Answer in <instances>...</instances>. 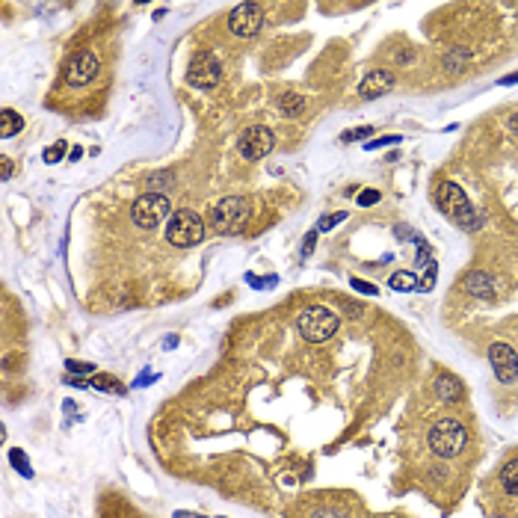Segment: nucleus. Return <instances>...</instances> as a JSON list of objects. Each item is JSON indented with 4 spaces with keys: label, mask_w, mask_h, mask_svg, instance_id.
<instances>
[{
    "label": "nucleus",
    "mask_w": 518,
    "mask_h": 518,
    "mask_svg": "<svg viewBox=\"0 0 518 518\" xmlns=\"http://www.w3.org/2000/svg\"><path fill=\"white\" fill-rule=\"evenodd\" d=\"M229 30L240 39H252L264 30V9L258 3H240L229 15Z\"/></svg>",
    "instance_id": "1a4fd4ad"
},
{
    "label": "nucleus",
    "mask_w": 518,
    "mask_h": 518,
    "mask_svg": "<svg viewBox=\"0 0 518 518\" xmlns=\"http://www.w3.org/2000/svg\"><path fill=\"white\" fill-rule=\"evenodd\" d=\"M222 78V66L220 59L210 54V50H199V54L189 59L187 66V83L196 86V89H213Z\"/></svg>",
    "instance_id": "0eeeda50"
},
{
    "label": "nucleus",
    "mask_w": 518,
    "mask_h": 518,
    "mask_svg": "<svg viewBox=\"0 0 518 518\" xmlns=\"http://www.w3.org/2000/svg\"><path fill=\"white\" fill-rule=\"evenodd\" d=\"M66 370H69V373H95V364H89V361H74V359H66Z\"/></svg>",
    "instance_id": "393cba45"
},
{
    "label": "nucleus",
    "mask_w": 518,
    "mask_h": 518,
    "mask_svg": "<svg viewBox=\"0 0 518 518\" xmlns=\"http://www.w3.org/2000/svg\"><path fill=\"white\" fill-rule=\"evenodd\" d=\"M489 361H491V368H495L498 382H503V385L518 382V352L510 344H503V340L491 344L489 347Z\"/></svg>",
    "instance_id": "9d476101"
},
{
    "label": "nucleus",
    "mask_w": 518,
    "mask_h": 518,
    "mask_svg": "<svg viewBox=\"0 0 518 518\" xmlns=\"http://www.w3.org/2000/svg\"><path fill=\"white\" fill-rule=\"evenodd\" d=\"M510 131L518 134V113H515V116H510Z\"/></svg>",
    "instance_id": "2f4dec72"
},
{
    "label": "nucleus",
    "mask_w": 518,
    "mask_h": 518,
    "mask_svg": "<svg viewBox=\"0 0 518 518\" xmlns=\"http://www.w3.org/2000/svg\"><path fill=\"white\" fill-rule=\"evenodd\" d=\"M350 285H352V290H359V294H364V296H379V287L376 285H368L364 279H352Z\"/></svg>",
    "instance_id": "bb28decb"
},
{
    "label": "nucleus",
    "mask_w": 518,
    "mask_h": 518,
    "mask_svg": "<svg viewBox=\"0 0 518 518\" xmlns=\"http://www.w3.org/2000/svg\"><path fill=\"white\" fill-rule=\"evenodd\" d=\"M436 201H438V208H441V213L450 220V222H456L459 229H465V231H477L480 229V220L477 217V210L471 208V201H468V196L462 193V187L459 184H453V181H445V184H438V189H436Z\"/></svg>",
    "instance_id": "f257e3e1"
},
{
    "label": "nucleus",
    "mask_w": 518,
    "mask_h": 518,
    "mask_svg": "<svg viewBox=\"0 0 518 518\" xmlns=\"http://www.w3.org/2000/svg\"><path fill=\"white\" fill-rule=\"evenodd\" d=\"M279 113L282 116H287V119H294V116H299L302 110H305V98H302L299 92H285L282 98H279Z\"/></svg>",
    "instance_id": "2eb2a0df"
},
{
    "label": "nucleus",
    "mask_w": 518,
    "mask_h": 518,
    "mask_svg": "<svg viewBox=\"0 0 518 518\" xmlns=\"http://www.w3.org/2000/svg\"><path fill=\"white\" fill-rule=\"evenodd\" d=\"M237 148L246 160H261L275 148V134L270 128H264V124H252V128H246L243 134H240Z\"/></svg>",
    "instance_id": "6e6552de"
},
{
    "label": "nucleus",
    "mask_w": 518,
    "mask_h": 518,
    "mask_svg": "<svg viewBox=\"0 0 518 518\" xmlns=\"http://www.w3.org/2000/svg\"><path fill=\"white\" fill-rule=\"evenodd\" d=\"M379 199H382L379 189H361V193L356 196V205L359 208H373V205H379Z\"/></svg>",
    "instance_id": "412c9836"
},
{
    "label": "nucleus",
    "mask_w": 518,
    "mask_h": 518,
    "mask_svg": "<svg viewBox=\"0 0 518 518\" xmlns=\"http://www.w3.org/2000/svg\"><path fill=\"white\" fill-rule=\"evenodd\" d=\"M465 445H468V429H465V424L459 418H441L429 429V450L441 459L459 456Z\"/></svg>",
    "instance_id": "f03ea898"
},
{
    "label": "nucleus",
    "mask_w": 518,
    "mask_h": 518,
    "mask_svg": "<svg viewBox=\"0 0 518 518\" xmlns=\"http://www.w3.org/2000/svg\"><path fill=\"white\" fill-rule=\"evenodd\" d=\"M400 143H403V136H400V134H388V136H382V140L364 143V148H368V151H376V148H385V145H400Z\"/></svg>",
    "instance_id": "5701e85b"
},
{
    "label": "nucleus",
    "mask_w": 518,
    "mask_h": 518,
    "mask_svg": "<svg viewBox=\"0 0 518 518\" xmlns=\"http://www.w3.org/2000/svg\"><path fill=\"white\" fill-rule=\"evenodd\" d=\"M436 273H438V267H436V261H429L426 264V275L421 279V285H418V290H424V294H429V290L436 287Z\"/></svg>",
    "instance_id": "4be33fe9"
},
{
    "label": "nucleus",
    "mask_w": 518,
    "mask_h": 518,
    "mask_svg": "<svg viewBox=\"0 0 518 518\" xmlns=\"http://www.w3.org/2000/svg\"><path fill=\"white\" fill-rule=\"evenodd\" d=\"M252 220V201L243 196L222 199L210 213V229L217 234H240Z\"/></svg>",
    "instance_id": "7ed1b4c3"
},
{
    "label": "nucleus",
    "mask_w": 518,
    "mask_h": 518,
    "mask_svg": "<svg viewBox=\"0 0 518 518\" xmlns=\"http://www.w3.org/2000/svg\"><path fill=\"white\" fill-rule=\"evenodd\" d=\"M175 184V175L172 172H154L145 178V187H151V193H160V189H169Z\"/></svg>",
    "instance_id": "6ab92c4d"
},
{
    "label": "nucleus",
    "mask_w": 518,
    "mask_h": 518,
    "mask_svg": "<svg viewBox=\"0 0 518 518\" xmlns=\"http://www.w3.org/2000/svg\"><path fill=\"white\" fill-rule=\"evenodd\" d=\"M175 518H199V515H193V512H175Z\"/></svg>",
    "instance_id": "473e14b6"
},
{
    "label": "nucleus",
    "mask_w": 518,
    "mask_h": 518,
    "mask_svg": "<svg viewBox=\"0 0 518 518\" xmlns=\"http://www.w3.org/2000/svg\"><path fill=\"white\" fill-rule=\"evenodd\" d=\"M394 71H388V69H376V71H370L368 78L361 80V86H359V95L364 98V101H373V98H382V95H388L391 89H394Z\"/></svg>",
    "instance_id": "f8f14e48"
},
{
    "label": "nucleus",
    "mask_w": 518,
    "mask_h": 518,
    "mask_svg": "<svg viewBox=\"0 0 518 518\" xmlns=\"http://www.w3.org/2000/svg\"><path fill=\"white\" fill-rule=\"evenodd\" d=\"M347 220V210H338V213H332V217H323L320 220V225H317V231H332L338 222H344Z\"/></svg>",
    "instance_id": "b1692460"
},
{
    "label": "nucleus",
    "mask_w": 518,
    "mask_h": 518,
    "mask_svg": "<svg viewBox=\"0 0 518 518\" xmlns=\"http://www.w3.org/2000/svg\"><path fill=\"white\" fill-rule=\"evenodd\" d=\"M62 154H66V143H54L50 148H45V163H59Z\"/></svg>",
    "instance_id": "a878e982"
},
{
    "label": "nucleus",
    "mask_w": 518,
    "mask_h": 518,
    "mask_svg": "<svg viewBox=\"0 0 518 518\" xmlns=\"http://www.w3.org/2000/svg\"><path fill=\"white\" fill-rule=\"evenodd\" d=\"M21 128H24L21 113H15V110H3V113H0V136H3V140L21 134Z\"/></svg>",
    "instance_id": "dca6fc26"
},
{
    "label": "nucleus",
    "mask_w": 518,
    "mask_h": 518,
    "mask_svg": "<svg viewBox=\"0 0 518 518\" xmlns=\"http://www.w3.org/2000/svg\"><path fill=\"white\" fill-rule=\"evenodd\" d=\"M0 163H3V181H9V175H12V160H9V157H3Z\"/></svg>",
    "instance_id": "7c9ffc66"
},
{
    "label": "nucleus",
    "mask_w": 518,
    "mask_h": 518,
    "mask_svg": "<svg viewBox=\"0 0 518 518\" xmlns=\"http://www.w3.org/2000/svg\"><path fill=\"white\" fill-rule=\"evenodd\" d=\"M314 518H338V515H329V512H317Z\"/></svg>",
    "instance_id": "72a5a7b5"
},
{
    "label": "nucleus",
    "mask_w": 518,
    "mask_h": 518,
    "mask_svg": "<svg viewBox=\"0 0 518 518\" xmlns=\"http://www.w3.org/2000/svg\"><path fill=\"white\" fill-rule=\"evenodd\" d=\"M98 74V57L92 50H78L69 62H66V83L71 86H86Z\"/></svg>",
    "instance_id": "9b49d317"
},
{
    "label": "nucleus",
    "mask_w": 518,
    "mask_h": 518,
    "mask_svg": "<svg viewBox=\"0 0 518 518\" xmlns=\"http://www.w3.org/2000/svg\"><path fill=\"white\" fill-rule=\"evenodd\" d=\"M9 462H12V468H15V471H21L24 477H33V468H30V459H27V456H24V453H21L18 447H12V450H9Z\"/></svg>",
    "instance_id": "aec40b11"
},
{
    "label": "nucleus",
    "mask_w": 518,
    "mask_h": 518,
    "mask_svg": "<svg viewBox=\"0 0 518 518\" xmlns=\"http://www.w3.org/2000/svg\"><path fill=\"white\" fill-rule=\"evenodd\" d=\"M172 213V201L166 193H145L134 201L131 217L140 229H157V225Z\"/></svg>",
    "instance_id": "423d86ee"
},
{
    "label": "nucleus",
    "mask_w": 518,
    "mask_h": 518,
    "mask_svg": "<svg viewBox=\"0 0 518 518\" xmlns=\"http://www.w3.org/2000/svg\"><path fill=\"white\" fill-rule=\"evenodd\" d=\"M498 83H501V86H512V83H518V71H515V74H507V78H501Z\"/></svg>",
    "instance_id": "c756f323"
},
{
    "label": "nucleus",
    "mask_w": 518,
    "mask_h": 518,
    "mask_svg": "<svg viewBox=\"0 0 518 518\" xmlns=\"http://www.w3.org/2000/svg\"><path fill=\"white\" fill-rule=\"evenodd\" d=\"M465 290H468L471 296H480V299H495V279L483 270H474V273L465 275Z\"/></svg>",
    "instance_id": "ddd939ff"
},
{
    "label": "nucleus",
    "mask_w": 518,
    "mask_h": 518,
    "mask_svg": "<svg viewBox=\"0 0 518 518\" xmlns=\"http://www.w3.org/2000/svg\"><path fill=\"white\" fill-rule=\"evenodd\" d=\"M421 279H415V273L409 270H400L391 275V290H397V294H412V290H418Z\"/></svg>",
    "instance_id": "f3484780"
},
{
    "label": "nucleus",
    "mask_w": 518,
    "mask_h": 518,
    "mask_svg": "<svg viewBox=\"0 0 518 518\" xmlns=\"http://www.w3.org/2000/svg\"><path fill=\"white\" fill-rule=\"evenodd\" d=\"M501 483H503V489H507L510 495L518 498V459H510L501 468Z\"/></svg>",
    "instance_id": "a211bd4d"
},
{
    "label": "nucleus",
    "mask_w": 518,
    "mask_h": 518,
    "mask_svg": "<svg viewBox=\"0 0 518 518\" xmlns=\"http://www.w3.org/2000/svg\"><path fill=\"white\" fill-rule=\"evenodd\" d=\"M296 329L308 344H323V340H329L340 329V317L332 308L314 305V308H305L296 317Z\"/></svg>",
    "instance_id": "20e7f679"
},
{
    "label": "nucleus",
    "mask_w": 518,
    "mask_h": 518,
    "mask_svg": "<svg viewBox=\"0 0 518 518\" xmlns=\"http://www.w3.org/2000/svg\"><path fill=\"white\" fill-rule=\"evenodd\" d=\"M462 394H465V388H462V382H459L456 376L441 373V376L436 379V397H438V400L456 403V400H462Z\"/></svg>",
    "instance_id": "4468645a"
},
{
    "label": "nucleus",
    "mask_w": 518,
    "mask_h": 518,
    "mask_svg": "<svg viewBox=\"0 0 518 518\" xmlns=\"http://www.w3.org/2000/svg\"><path fill=\"white\" fill-rule=\"evenodd\" d=\"M166 240L178 249L199 246L205 240V222L196 210H175L166 225Z\"/></svg>",
    "instance_id": "39448f33"
},
{
    "label": "nucleus",
    "mask_w": 518,
    "mask_h": 518,
    "mask_svg": "<svg viewBox=\"0 0 518 518\" xmlns=\"http://www.w3.org/2000/svg\"><path fill=\"white\" fill-rule=\"evenodd\" d=\"M373 134V128H368V124H364V128H356V131H347L344 136H340V140L344 143H352V140H361V136H370Z\"/></svg>",
    "instance_id": "cd10ccee"
},
{
    "label": "nucleus",
    "mask_w": 518,
    "mask_h": 518,
    "mask_svg": "<svg viewBox=\"0 0 518 518\" xmlns=\"http://www.w3.org/2000/svg\"><path fill=\"white\" fill-rule=\"evenodd\" d=\"M317 229L314 231H308V237H305V243H302V258H311V252H314V243H317Z\"/></svg>",
    "instance_id": "c85d7f7f"
}]
</instances>
